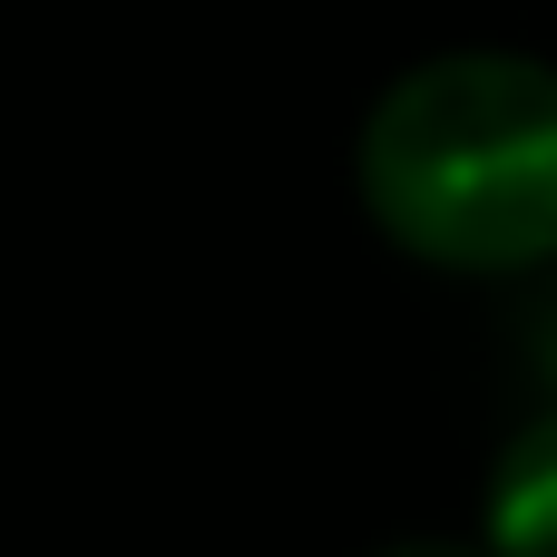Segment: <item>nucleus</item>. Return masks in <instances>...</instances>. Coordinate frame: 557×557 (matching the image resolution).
I'll use <instances>...</instances> for the list:
<instances>
[{
    "mask_svg": "<svg viewBox=\"0 0 557 557\" xmlns=\"http://www.w3.org/2000/svg\"><path fill=\"white\" fill-rule=\"evenodd\" d=\"M372 225L441 274H519L557 255V69L450 49L401 69L362 117Z\"/></svg>",
    "mask_w": 557,
    "mask_h": 557,
    "instance_id": "1",
    "label": "nucleus"
},
{
    "mask_svg": "<svg viewBox=\"0 0 557 557\" xmlns=\"http://www.w3.org/2000/svg\"><path fill=\"white\" fill-rule=\"evenodd\" d=\"M382 557H499V548H450V539H411V548H382Z\"/></svg>",
    "mask_w": 557,
    "mask_h": 557,
    "instance_id": "3",
    "label": "nucleus"
},
{
    "mask_svg": "<svg viewBox=\"0 0 557 557\" xmlns=\"http://www.w3.org/2000/svg\"><path fill=\"white\" fill-rule=\"evenodd\" d=\"M539 372H548V392H557V304L539 313Z\"/></svg>",
    "mask_w": 557,
    "mask_h": 557,
    "instance_id": "4",
    "label": "nucleus"
},
{
    "mask_svg": "<svg viewBox=\"0 0 557 557\" xmlns=\"http://www.w3.org/2000/svg\"><path fill=\"white\" fill-rule=\"evenodd\" d=\"M490 548L499 557H557V392L539 421L509 431L490 460Z\"/></svg>",
    "mask_w": 557,
    "mask_h": 557,
    "instance_id": "2",
    "label": "nucleus"
}]
</instances>
